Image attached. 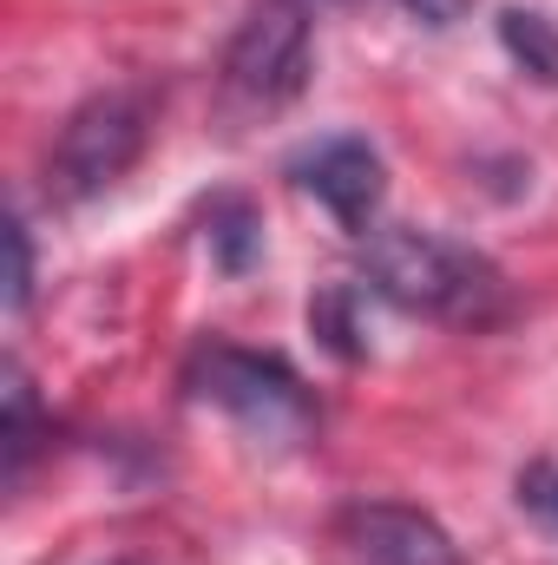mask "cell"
Listing matches in <instances>:
<instances>
[{
    "mask_svg": "<svg viewBox=\"0 0 558 565\" xmlns=\"http://www.w3.org/2000/svg\"><path fill=\"white\" fill-rule=\"evenodd\" d=\"M184 388L224 422H237L257 447H302L315 434V395L282 355H257L237 342H197Z\"/></svg>",
    "mask_w": 558,
    "mask_h": 565,
    "instance_id": "2",
    "label": "cell"
},
{
    "mask_svg": "<svg viewBox=\"0 0 558 565\" xmlns=\"http://www.w3.org/2000/svg\"><path fill=\"white\" fill-rule=\"evenodd\" d=\"M401 7L415 13L420 26H460L473 13V0H401Z\"/></svg>",
    "mask_w": 558,
    "mask_h": 565,
    "instance_id": "13",
    "label": "cell"
},
{
    "mask_svg": "<svg viewBox=\"0 0 558 565\" xmlns=\"http://www.w3.org/2000/svg\"><path fill=\"white\" fill-rule=\"evenodd\" d=\"M309 73H315L309 7L302 0H257L224 46V93L244 113H277L289 99H302Z\"/></svg>",
    "mask_w": 558,
    "mask_h": 565,
    "instance_id": "4",
    "label": "cell"
},
{
    "mask_svg": "<svg viewBox=\"0 0 558 565\" xmlns=\"http://www.w3.org/2000/svg\"><path fill=\"white\" fill-rule=\"evenodd\" d=\"M309 329L335 349V355H362V329H355V289H329V296H315L309 302Z\"/></svg>",
    "mask_w": 558,
    "mask_h": 565,
    "instance_id": "10",
    "label": "cell"
},
{
    "mask_svg": "<svg viewBox=\"0 0 558 565\" xmlns=\"http://www.w3.org/2000/svg\"><path fill=\"white\" fill-rule=\"evenodd\" d=\"M362 277L375 296H388L395 309L447 322V329H493L513 316V282L493 257H480L473 244H453L440 231H408V224H382L362 237Z\"/></svg>",
    "mask_w": 558,
    "mask_h": 565,
    "instance_id": "1",
    "label": "cell"
},
{
    "mask_svg": "<svg viewBox=\"0 0 558 565\" xmlns=\"http://www.w3.org/2000/svg\"><path fill=\"white\" fill-rule=\"evenodd\" d=\"M329 565H466V553L408 500H348L329 520Z\"/></svg>",
    "mask_w": 558,
    "mask_h": 565,
    "instance_id": "5",
    "label": "cell"
},
{
    "mask_svg": "<svg viewBox=\"0 0 558 565\" xmlns=\"http://www.w3.org/2000/svg\"><path fill=\"white\" fill-rule=\"evenodd\" d=\"M322 7H348V0H322Z\"/></svg>",
    "mask_w": 558,
    "mask_h": 565,
    "instance_id": "14",
    "label": "cell"
},
{
    "mask_svg": "<svg viewBox=\"0 0 558 565\" xmlns=\"http://www.w3.org/2000/svg\"><path fill=\"white\" fill-rule=\"evenodd\" d=\"M7 250H13L7 316H26V302H33V231H26V217H13V224H7Z\"/></svg>",
    "mask_w": 558,
    "mask_h": 565,
    "instance_id": "12",
    "label": "cell"
},
{
    "mask_svg": "<svg viewBox=\"0 0 558 565\" xmlns=\"http://www.w3.org/2000/svg\"><path fill=\"white\" fill-rule=\"evenodd\" d=\"M500 46L539 79V86H558V20L539 13V7H506L500 13Z\"/></svg>",
    "mask_w": 558,
    "mask_h": 565,
    "instance_id": "7",
    "label": "cell"
},
{
    "mask_svg": "<svg viewBox=\"0 0 558 565\" xmlns=\"http://www.w3.org/2000/svg\"><path fill=\"white\" fill-rule=\"evenodd\" d=\"M144 145H151V93H139V86L93 93L86 106L66 113L60 139L46 151V191L60 204H86L139 164Z\"/></svg>",
    "mask_w": 558,
    "mask_h": 565,
    "instance_id": "3",
    "label": "cell"
},
{
    "mask_svg": "<svg viewBox=\"0 0 558 565\" xmlns=\"http://www.w3.org/2000/svg\"><path fill=\"white\" fill-rule=\"evenodd\" d=\"M257 257H264V217H257L244 198L211 204V264H217L224 277H244Z\"/></svg>",
    "mask_w": 558,
    "mask_h": 565,
    "instance_id": "8",
    "label": "cell"
},
{
    "mask_svg": "<svg viewBox=\"0 0 558 565\" xmlns=\"http://www.w3.org/2000/svg\"><path fill=\"white\" fill-rule=\"evenodd\" d=\"M40 447V408H33V382L20 362H7V427H0V454H7V487H20L26 460Z\"/></svg>",
    "mask_w": 558,
    "mask_h": 565,
    "instance_id": "9",
    "label": "cell"
},
{
    "mask_svg": "<svg viewBox=\"0 0 558 565\" xmlns=\"http://www.w3.org/2000/svg\"><path fill=\"white\" fill-rule=\"evenodd\" d=\"M112 565H119V559H112Z\"/></svg>",
    "mask_w": 558,
    "mask_h": 565,
    "instance_id": "15",
    "label": "cell"
},
{
    "mask_svg": "<svg viewBox=\"0 0 558 565\" xmlns=\"http://www.w3.org/2000/svg\"><path fill=\"white\" fill-rule=\"evenodd\" d=\"M296 184H302L342 231L368 237L375 217H382V198H388V164H382V151L368 139L342 132V139H322L315 151L296 158Z\"/></svg>",
    "mask_w": 558,
    "mask_h": 565,
    "instance_id": "6",
    "label": "cell"
},
{
    "mask_svg": "<svg viewBox=\"0 0 558 565\" xmlns=\"http://www.w3.org/2000/svg\"><path fill=\"white\" fill-rule=\"evenodd\" d=\"M513 500H519V513H533V520L558 540V460H533V467H519Z\"/></svg>",
    "mask_w": 558,
    "mask_h": 565,
    "instance_id": "11",
    "label": "cell"
}]
</instances>
